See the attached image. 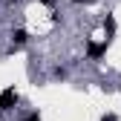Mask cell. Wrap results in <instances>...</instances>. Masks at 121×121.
Segmentation results:
<instances>
[{"label":"cell","mask_w":121,"mask_h":121,"mask_svg":"<svg viewBox=\"0 0 121 121\" xmlns=\"http://www.w3.org/2000/svg\"><path fill=\"white\" fill-rule=\"evenodd\" d=\"M17 101H20L17 89H14V86H6L3 92H0V112H9V110H14V107H17Z\"/></svg>","instance_id":"obj_1"},{"label":"cell","mask_w":121,"mask_h":121,"mask_svg":"<svg viewBox=\"0 0 121 121\" xmlns=\"http://www.w3.org/2000/svg\"><path fill=\"white\" fill-rule=\"evenodd\" d=\"M107 49H110V40H101V43L89 40V43H86V58H89V60H101L104 55H107Z\"/></svg>","instance_id":"obj_2"},{"label":"cell","mask_w":121,"mask_h":121,"mask_svg":"<svg viewBox=\"0 0 121 121\" xmlns=\"http://www.w3.org/2000/svg\"><path fill=\"white\" fill-rule=\"evenodd\" d=\"M26 43H29V32L26 29H12V52L26 46Z\"/></svg>","instance_id":"obj_3"},{"label":"cell","mask_w":121,"mask_h":121,"mask_svg":"<svg viewBox=\"0 0 121 121\" xmlns=\"http://www.w3.org/2000/svg\"><path fill=\"white\" fill-rule=\"evenodd\" d=\"M115 29H118V26H115V17H112V14H107V17H104V32H107V40L115 35Z\"/></svg>","instance_id":"obj_4"},{"label":"cell","mask_w":121,"mask_h":121,"mask_svg":"<svg viewBox=\"0 0 121 121\" xmlns=\"http://www.w3.org/2000/svg\"><path fill=\"white\" fill-rule=\"evenodd\" d=\"M52 75H55V78H58V81H64V78H66V75H69V72H66L64 66H55V69H52Z\"/></svg>","instance_id":"obj_5"},{"label":"cell","mask_w":121,"mask_h":121,"mask_svg":"<svg viewBox=\"0 0 121 121\" xmlns=\"http://www.w3.org/2000/svg\"><path fill=\"white\" fill-rule=\"evenodd\" d=\"M20 121H40V112H29V115H23Z\"/></svg>","instance_id":"obj_6"},{"label":"cell","mask_w":121,"mask_h":121,"mask_svg":"<svg viewBox=\"0 0 121 121\" xmlns=\"http://www.w3.org/2000/svg\"><path fill=\"white\" fill-rule=\"evenodd\" d=\"M101 121H118V115H115V112H107V115H104Z\"/></svg>","instance_id":"obj_7"},{"label":"cell","mask_w":121,"mask_h":121,"mask_svg":"<svg viewBox=\"0 0 121 121\" xmlns=\"http://www.w3.org/2000/svg\"><path fill=\"white\" fill-rule=\"evenodd\" d=\"M72 3H78V6H81V3H92V0H72Z\"/></svg>","instance_id":"obj_8"},{"label":"cell","mask_w":121,"mask_h":121,"mask_svg":"<svg viewBox=\"0 0 121 121\" xmlns=\"http://www.w3.org/2000/svg\"><path fill=\"white\" fill-rule=\"evenodd\" d=\"M40 3H46V6H52V3H55V0H40Z\"/></svg>","instance_id":"obj_9"},{"label":"cell","mask_w":121,"mask_h":121,"mask_svg":"<svg viewBox=\"0 0 121 121\" xmlns=\"http://www.w3.org/2000/svg\"><path fill=\"white\" fill-rule=\"evenodd\" d=\"M6 3H17V0H6Z\"/></svg>","instance_id":"obj_10"}]
</instances>
